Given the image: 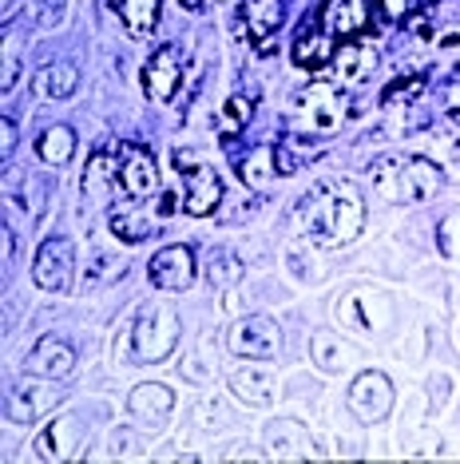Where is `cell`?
<instances>
[{"label": "cell", "mask_w": 460, "mask_h": 464, "mask_svg": "<svg viewBox=\"0 0 460 464\" xmlns=\"http://www.w3.org/2000/svg\"><path fill=\"white\" fill-rule=\"evenodd\" d=\"M294 223H298V230H306V235L321 238V242H353L365 223V203L353 183L326 179V183L310 187V191L298 198Z\"/></svg>", "instance_id": "1"}, {"label": "cell", "mask_w": 460, "mask_h": 464, "mask_svg": "<svg viewBox=\"0 0 460 464\" xmlns=\"http://www.w3.org/2000/svg\"><path fill=\"white\" fill-rule=\"evenodd\" d=\"M369 183L373 191L389 203H428L436 191H441L445 175L436 163L421 160V155H389V160H378L369 167Z\"/></svg>", "instance_id": "2"}, {"label": "cell", "mask_w": 460, "mask_h": 464, "mask_svg": "<svg viewBox=\"0 0 460 464\" xmlns=\"http://www.w3.org/2000/svg\"><path fill=\"white\" fill-rule=\"evenodd\" d=\"M345 111H350V103H345L338 83L318 80L294 100V128L302 135H333L345 123Z\"/></svg>", "instance_id": "3"}, {"label": "cell", "mask_w": 460, "mask_h": 464, "mask_svg": "<svg viewBox=\"0 0 460 464\" xmlns=\"http://www.w3.org/2000/svg\"><path fill=\"white\" fill-rule=\"evenodd\" d=\"M179 314L171 305H148L131 330V345L139 362H167L179 345Z\"/></svg>", "instance_id": "4"}, {"label": "cell", "mask_w": 460, "mask_h": 464, "mask_svg": "<svg viewBox=\"0 0 460 464\" xmlns=\"http://www.w3.org/2000/svg\"><path fill=\"white\" fill-rule=\"evenodd\" d=\"M175 171H183V210L191 218H206L215 215L223 203V179L211 163H195L191 151L175 147Z\"/></svg>", "instance_id": "5"}, {"label": "cell", "mask_w": 460, "mask_h": 464, "mask_svg": "<svg viewBox=\"0 0 460 464\" xmlns=\"http://www.w3.org/2000/svg\"><path fill=\"white\" fill-rule=\"evenodd\" d=\"M33 278L48 294H72V286H76V242L64 235H52L40 242L33 258Z\"/></svg>", "instance_id": "6"}, {"label": "cell", "mask_w": 460, "mask_h": 464, "mask_svg": "<svg viewBox=\"0 0 460 464\" xmlns=\"http://www.w3.org/2000/svg\"><path fill=\"white\" fill-rule=\"evenodd\" d=\"M282 350V330L274 318L254 314V318H238L230 330V353L246 357V362H270Z\"/></svg>", "instance_id": "7"}, {"label": "cell", "mask_w": 460, "mask_h": 464, "mask_svg": "<svg viewBox=\"0 0 460 464\" xmlns=\"http://www.w3.org/2000/svg\"><path fill=\"white\" fill-rule=\"evenodd\" d=\"M64 401V385H52L48 382H33V377H24L20 385L8 389V420L13 425H36L40 417H48L52 409Z\"/></svg>", "instance_id": "8"}, {"label": "cell", "mask_w": 460, "mask_h": 464, "mask_svg": "<svg viewBox=\"0 0 460 464\" xmlns=\"http://www.w3.org/2000/svg\"><path fill=\"white\" fill-rule=\"evenodd\" d=\"M155 207H159V195L151 198H123L108 210V227L115 238L123 242H148L159 235V218H155Z\"/></svg>", "instance_id": "9"}, {"label": "cell", "mask_w": 460, "mask_h": 464, "mask_svg": "<svg viewBox=\"0 0 460 464\" xmlns=\"http://www.w3.org/2000/svg\"><path fill=\"white\" fill-rule=\"evenodd\" d=\"M350 409L353 417L365 420V425H378V420L389 417L393 409V385L381 369H365V373L353 377L350 385Z\"/></svg>", "instance_id": "10"}, {"label": "cell", "mask_w": 460, "mask_h": 464, "mask_svg": "<svg viewBox=\"0 0 460 464\" xmlns=\"http://www.w3.org/2000/svg\"><path fill=\"white\" fill-rule=\"evenodd\" d=\"M120 187L131 198H151L159 191V167L139 143H120Z\"/></svg>", "instance_id": "11"}, {"label": "cell", "mask_w": 460, "mask_h": 464, "mask_svg": "<svg viewBox=\"0 0 460 464\" xmlns=\"http://www.w3.org/2000/svg\"><path fill=\"white\" fill-rule=\"evenodd\" d=\"M179 83H183V52L175 44L155 48V56L148 60V68H143V92H148L155 103H171Z\"/></svg>", "instance_id": "12"}, {"label": "cell", "mask_w": 460, "mask_h": 464, "mask_svg": "<svg viewBox=\"0 0 460 464\" xmlns=\"http://www.w3.org/2000/svg\"><path fill=\"white\" fill-rule=\"evenodd\" d=\"M148 274H151V282L159 290H167V294H183V290H191V282H195V255H191V246H163L159 255L151 258V266H148Z\"/></svg>", "instance_id": "13"}, {"label": "cell", "mask_w": 460, "mask_h": 464, "mask_svg": "<svg viewBox=\"0 0 460 464\" xmlns=\"http://www.w3.org/2000/svg\"><path fill=\"white\" fill-rule=\"evenodd\" d=\"M72 369H76V350H72V342H64V337H40L33 345V353L24 357V373H33V377L60 382Z\"/></svg>", "instance_id": "14"}, {"label": "cell", "mask_w": 460, "mask_h": 464, "mask_svg": "<svg viewBox=\"0 0 460 464\" xmlns=\"http://www.w3.org/2000/svg\"><path fill=\"white\" fill-rule=\"evenodd\" d=\"M378 72V48L373 44H341L333 56V80L338 88H361Z\"/></svg>", "instance_id": "15"}, {"label": "cell", "mask_w": 460, "mask_h": 464, "mask_svg": "<svg viewBox=\"0 0 460 464\" xmlns=\"http://www.w3.org/2000/svg\"><path fill=\"white\" fill-rule=\"evenodd\" d=\"M88 437L83 432V420L80 417H56L52 425L36 437V460H64L72 457V449H80V440Z\"/></svg>", "instance_id": "16"}, {"label": "cell", "mask_w": 460, "mask_h": 464, "mask_svg": "<svg viewBox=\"0 0 460 464\" xmlns=\"http://www.w3.org/2000/svg\"><path fill=\"white\" fill-rule=\"evenodd\" d=\"M230 393L238 401H246V405H270L278 393V382L266 365H238L230 373Z\"/></svg>", "instance_id": "17"}, {"label": "cell", "mask_w": 460, "mask_h": 464, "mask_svg": "<svg viewBox=\"0 0 460 464\" xmlns=\"http://www.w3.org/2000/svg\"><path fill=\"white\" fill-rule=\"evenodd\" d=\"M128 409H131V413L139 417V420L163 425V420L171 417V409H175V393H171V385H163V382L135 385L131 397H128Z\"/></svg>", "instance_id": "18"}, {"label": "cell", "mask_w": 460, "mask_h": 464, "mask_svg": "<svg viewBox=\"0 0 460 464\" xmlns=\"http://www.w3.org/2000/svg\"><path fill=\"white\" fill-rule=\"evenodd\" d=\"M369 24V5L365 0H326L321 5V28L330 36H353Z\"/></svg>", "instance_id": "19"}, {"label": "cell", "mask_w": 460, "mask_h": 464, "mask_svg": "<svg viewBox=\"0 0 460 464\" xmlns=\"http://www.w3.org/2000/svg\"><path fill=\"white\" fill-rule=\"evenodd\" d=\"M282 20H286L282 0H243V28L254 44H263L266 36H274Z\"/></svg>", "instance_id": "20"}, {"label": "cell", "mask_w": 460, "mask_h": 464, "mask_svg": "<svg viewBox=\"0 0 460 464\" xmlns=\"http://www.w3.org/2000/svg\"><path fill=\"white\" fill-rule=\"evenodd\" d=\"M76 83H80V72L72 68V64H44L33 76V92H36V100H44V103H60V100H68L72 92H76Z\"/></svg>", "instance_id": "21"}, {"label": "cell", "mask_w": 460, "mask_h": 464, "mask_svg": "<svg viewBox=\"0 0 460 464\" xmlns=\"http://www.w3.org/2000/svg\"><path fill=\"white\" fill-rule=\"evenodd\" d=\"M266 445L282 460H298V457H310L313 440H310V432L302 429L298 420H274V425L266 429Z\"/></svg>", "instance_id": "22"}, {"label": "cell", "mask_w": 460, "mask_h": 464, "mask_svg": "<svg viewBox=\"0 0 460 464\" xmlns=\"http://www.w3.org/2000/svg\"><path fill=\"white\" fill-rule=\"evenodd\" d=\"M120 5V20H123V28L135 36V40H143V36H151L155 28H159V13H163V0H115Z\"/></svg>", "instance_id": "23"}, {"label": "cell", "mask_w": 460, "mask_h": 464, "mask_svg": "<svg viewBox=\"0 0 460 464\" xmlns=\"http://www.w3.org/2000/svg\"><path fill=\"white\" fill-rule=\"evenodd\" d=\"M36 155L48 167L72 163V155H76V131L64 128V123H56V128H44V131H40V140H36Z\"/></svg>", "instance_id": "24"}, {"label": "cell", "mask_w": 460, "mask_h": 464, "mask_svg": "<svg viewBox=\"0 0 460 464\" xmlns=\"http://www.w3.org/2000/svg\"><path fill=\"white\" fill-rule=\"evenodd\" d=\"M235 171H238V179H243L250 191H263L270 179L278 175V167H274V147H254V151L243 155V160L235 163Z\"/></svg>", "instance_id": "25"}, {"label": "cell", "mask_w": 460, "mask_h": 464, "mask_svg": "<svg viewBox=\"0 0 460 464\" xmlns=\"http://www.w3.org/2000/svg\"><path fill=\"white\" fill-rule=\"evenodd\" d=\"M294 60H298L302 68H321V64H330V44H326V36H321L318 28L310 24V20H302V28H298Z\"/></svg>", "instance_id": "26"}, {"label": "cell", "mask_w": 460, "mask_h": 464, "mask_svg": "<svg viewBox=\"0 0 460 464\" xmlns=\"http://www.w3.org/2000/svg\"><path fill=\"white\" fill-rule=\"evenodd\" d=\"M313 365H318L321 373H345V365H350V345H341L330 330H318L313 334Z\"/></svg>", "instance_id": "27"}, {"label": "cell", "mask_w": 460, "mask_h": 464, "mask_svg": "<svg viewBox=\"0 0 460 464\" xmlns=\"http://www.w3.org/2000/svg\"><path fill=\"white\" fill-rule=\"evenodd\" d=\"M120 183V163H115V155H108V151H100L96 160L88 163V171H83V179H80V187L88 195H108L111 187Z\"/></svg>", "instance_id": "28"}, {"label": "cell", "mask_w": 460, "mask_h": 464, "mask_svg": "<svg viewBox=\"0 0 460 464\" xmlns=\"http://www.w3.org/2000/svg\"><path fill=\"white\" fill-rule=\"evenodd\" d=\"M250 115H254V103H250V96L235 92V96H230L223 108H218V135H223V140H230V135L246 131Z\"/></svg>", "instance_id": "29"}, {"label": "cell", "mask_w": 460, "mask_h": 464, "mask_svg": "<svg viewBox=\"0 0 460 464\" xmlns=\"http://www.w3.org/2000/svg\"><path fill=\"white\" fill-rule=\"evenodd\" d=\"M206 278H211V286L230 290L235 282H243V258H235L223 246L211 250V258H206Z\"/></svg>", "instance_id": "30"}, {"label": "cell", "mask_w": 460, "mask_h": 464, "mask_svg": "<svg viewBox=\"0 0 460 464\" xmlns=\"http://www.w3.org/2000/svg\"><path fill=\"white\" fill-rule=\"evenodd\" d=\"M333 314H338V322H345L350 330H358V334H373V330H378V322H369V310H365V294L361 290L345 294V302Z\"/></svg>", "instance_id": "31"}, {"label": "cell", "mask_w": 460, "mask_h": 464, "mask_svg": "<svg viewBox=\"0 0 460 464\" xmlns=\"http://www.w3.org/2000/svg\"><path fill=\"white\" fill-rule=\"evenodd\" d=\"M48 195H52V179L48 175H28L24 187H20V195H16V203L24 207L33 218H40L44 207H48Z\"/></svg>", "instance_id": "32"}, {"label": "cell", "mask_w": 460, "mask_h": 464, "mask_svg": "<svg viewBox=\"0 0 460 464\" xmlns=\"http://www.w3.org/2000/svg\"><path fill=\"white\" fill-rule=\"evenodd\" d=\"M120 274H128V262H115L111 255H96L88 258V270H83V286H103V282H115Z\"/></svg>", "instance_id": "33"}, {"label": "cell", "mask_w": 460, "mask_h": 464, "mask_svg": "<svg viewBox=\"0 0 460 464\" xmlns=\"http://www.w3.org/2000/svg\"><path fill=\"white\" fill-rule=\"evenodd\" d=\"M436 246H441L445 258L460 262V210H448L441 218V227H436Z\"/></svg>", "instance_id": "34"}, {"label": "cell", "mask_w": 460, "mask_h": 464, "mask_svg": "<svg viewBox=\"0 0 460 464\" xmlns=\"http://www.w3.org/2000/svg\"><path fill=\"white\" fill-rule=\"evenodd\" d=\"M179 373L187 377L191 385H206L215 377V362H211V353L198 345V350L191 353V357H183V365H179Z\"/></svg>", "instance_id": "35"}, {"label": "cell", "mask_w": 460, "mask_h": 464, "mask_svg": "<svg viewBox=\"0 0 460 464\" xmlns=\"http://www.w3.org/2000/svg\"><path fill=\"white\" fill-rule=\"evenodd\" d=\"M421 92H425V76H421V72H413V76L397 80L393 88H385V96H381V100L393 108V103H409L413 96H421Z\"/></svg>", "instance_id": "36"}, {"label": "cell", "mask_w": 460, "mask_h": 464, "mask_svg": "<svg viewBox=\"0 0 460 464\" xmlns=\"http://www.w3.org/2000/svg\"><path fill=\"white\" fill-rule=\"evenodd\" d=\"M68 13V0H36V24L40 28H56Z\"/></svg>", "instance_id": "37"}, {"label": "cell", "mask_w": 460, "mask_h": 464, "mask_svg": "<svg viewBox=\"0 0 460 464\" xmlns=\"http://www.w3.org/2000/svg\"><path fill=\"white\" fill-rule=\"evenodd\" d=\"M108 445H111V457H131V449H135V432H131V429H115Z\"/></svg>", "instance_id": "38"}, {"label": "cell", "mask_w": 460, "mask_h": 464, "mask_svg": "<svg viewBox=\"0 0 460 464\" xmlns=\"http://www.w3.org/2000/svg\"><path fill=\"white\" fill-rule=\"evenodd\" d=\"M16 83V48H13V33H5V92H13Z\"/></svg>", "instance_id": "39"}, {"label": "cell", "mask_w": 460, "mask_h": 464, "mask_svg": "<svg viewBox=\"0 0 460 464\" xmlns=\"http://www.w3.org/2000/svg\"><path fill=\"white\" fill-rule=\"evenodd\" d=\"M274 167H278V175H294L298 171V155L290 151L286 143H278L274 147Z\"/></svg>", "instance_id": "40"}, {"label": "cell", "mask_w": 460, "mask_h": 464, "mask_svg": "<svg viewBox=\"0 0 460 464\" xmlns=\"http://www.w3.org/2000/svg\"><path fill=\"white\" fill-rule=\"evenodd\" d=\"M0 131H5V135H0V155L8 160V155H13V147H16V120H8V115H5Z\"/></svg>", "instance_id": "41"}, {"label": "cell", "mask_w": 460, "mask_h": 464, "mask_svg": "<svg viewBox=\"0 0 460 464\" xmlns=\"http://www.w3.org/2000/svg\"><path fill=\"white\" fill-rule=\"evenodd\" d=\"M448 175L460 179V140L453 143V151H448Z\"/></svg>", "instance_id": "42"}, {"label": "cell", "mask_w": 460, "mask_h": 464, "mask_svg": "<svg viewBox=\"0 0 460 464\" xmlns=\"http://www.w3.org/2000/svg\"><path fill=\"white\" fill-rule=\"evenodd\" d=\"M409 5H413V0H385V13L401 16V13H409Z\"/></svg>", "instance_id": "43"}, {"label": "cell", "mask_w": 460, "mask_h": 464, "mask_svg": "<svg viewBox=\"0 0 460 464\" xmlns=\"http://www.w3.org/2000/svg\"><path fill=\"white\" fill-rule=\"evenodd\" d=\"M445 108H448V111H453L456 120H460V83H456V88H448V100H445Z\"/></svg>", "instance_id": "44"}, {"label": "cell", "mask_w": 460, "mask_h": 464, "mask_svg": "<svg viewBox=\"0 0 460 464\" xmlns=\"http://www.w3.org/2000/svg\"><path fill=\"white\" fill-rule=\"evenodd\" d=\"M13 250H16V235L13 227H5V258H13Z\"/></svg>", "instance_id": "45"}, {"label": "cell", "mask_w": 460, "mask_h": 464, "mask_svg": "<svg viewBox=\"0 0 460 464\" xmlns=\"http://www.w3.org/2000/svg\"><path fill=\"white\" fill-rule=\"evenodd\" d=\"M179 5L187 8V13H198V8H203V0H179Z\"/></svg>", "instance_id": "46"}]
</instances>
